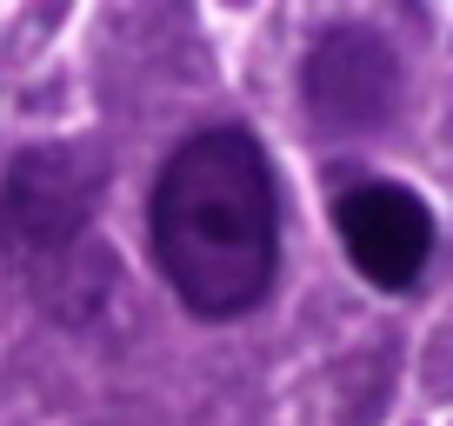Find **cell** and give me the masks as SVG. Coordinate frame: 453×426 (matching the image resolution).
Listing matches in <instances>:
<instances>
[{
	"label": "cell",
	"instance_id": "obj_4",
	"mask_svg": "<svg viewBox=\"0 0 453 426\" xmlns=\"http://www.w3.org/2000/svg\"><path fill=\"white\" fill-rule=\"evenodd\" d=\"M334 233H340V254L354 260V273L380 293L420 286L440 240L434 207L407 180H354L334 200Z\"/></svg>",
	"mask_w": 453,
	"mask_h": 426
},
{
	"label": "cell",
	"instance_id": "obj_1",
	"mask_svg": "<svg viewBox=\"0 0 453 426\" xmlns=\"http://www.w3.org/2000/svg\"><path fill=\"white\" fill-rule=\"evenodd\" d=\"M147 254L194 320H247L280 280V180L254 127H194L154 173Z\"/></svg>",
	"mask_w": 453,
	"mask_h": 426
},
{
	"label": "cell",
	"instance_id": "obj_3",
	"mask_svg": "<svg viewBox=\"0 0 453 426\" xmlns=\"http://www.w3.org/2000/svg\"><path fill=\"white\" fill-rule=\"evenodd\" d=\"M300 100L326 141H373L394 127L400 107V54L367 20H334L300 54Z\"/></svg>",
	"mask_w": 453,
	"mask_h": 426
},
{
	"label": "cell",
	"instance_id": "obj_2",
	"mask_svg": "<svg viewBox=\"0 0 453 426\" xmlns=\"http://www.w3.org/2000/svg\"><path fill=\"white\" fill-rule=\"evenodd\" d=\"M100 194H107V160L81 141L20 147L7 160V180H0V254L14 260V273L60 320L94 313L81 247L94 240Z\"/></svg>",
	"mask_w": 453,
	"mask_h": 426
}]
</instances>
